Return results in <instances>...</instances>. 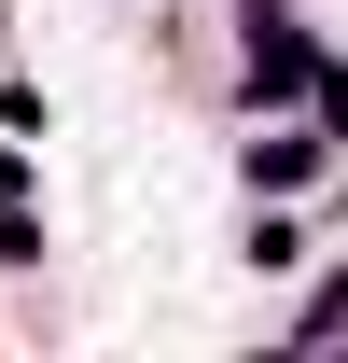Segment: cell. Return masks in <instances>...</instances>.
<instances>
[{
	"instance_id": "1",
	"label": "cell",
	"mask_w": 348,
	"mask_h": 363,
	"mask_svg": "<svg viewBox=\"0 0 348 363\" xmlns=\"http://www.w3.org/2000/svg\"><path fill=\"white\" fill-rule=\"evenodd\" d=\"M237 28H251V98H306V70H320V56H306L293 14H279V0H251Z\"/></svg>"
},
{
	"instance_id": "2",
	"label": "cell",
	"mask_w": 348,
	"mask_h": 363,
	"mask_svg": "<svg viewBox=\"0 0 348 363\" xmlns=\"http://www.w3.org/2000/svg\"><path fill=\"white\" fill-rule=\"evenodd\" d=\"M320 154H335V140H306V126H265L251 154H237V168H251V196H306V182H320Z\"/></svg>"
},
{
	"instance_id": "3",
	"label": "cell",
	"mask_w": 348,
	"mask_h": 363,
	"mask_svg": "<svg viewBox=\"0 0 348 363\" xmlns=\"http://www.w3.org/2000/svg\"><path fill=\"white\" fill-rule=\"evenodd\" d=\"M0 266H42V224H28V140H0Z\"/></svg>"
}]
</instances>
